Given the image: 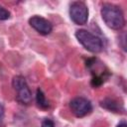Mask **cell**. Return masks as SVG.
Segmentation results:
<instances>
[{"instance_id":"6da1fadb","label":"cell","mask_w":127,"mask_h":127,"mask_svg":"<svg viewBox=\"0 0 127 127\" xmlns=\"http://www.w3.org/2000/svg\"><path fill=\"white\" fill-rule=\"evenodd\" d=\"M101 17L109 28L113 30H120L125 25V18L123 11L117 5L111 3H104L101 6Z\"/></svg>"},{"instance_id":"7a4b0ae2","label":"cell","mask_w":127,"mask_h":127,"mask_svg":"<svg viewBox=\"0 0 127 127\" xmlns=\"http://www.w3.org/2000/svg\"><path fill=\"white\" fill-rule=\"evenodd\" d=\"M75 38L83 46L84 49H86L91 53H99L103 49L102 40L96 35L86 30H83V29L77 30L75 32Z\"/></svg>"},{"instance_id":"3957f363","label":"cell","mask_w":127,"mask_h":127,"mask_svg":"<svg viewBox=\"0 0 127 127\" xmlns=\"http://www.w3.org/2000/svg\"><path fill=\"white\" fill-rule=\"evenodd\" d=\"M12 86L17 92V100L21 104L28 105L32 102V92L24 76L16 75L12 79Z\"/></svg>"},{"instance_id":"277c9868","label":"cell","mask_w":127,"mask_h":127,"mask_svg":"<svg viewBox=\"0 0 127 127\" xmlns=\"http://www.w3.org/2000/svg\"><path fill=\"white\" fill-rule=\"evenodd\" d=\"M88 7L82 1H75L69 6V17L76 25H84L88 20Z\"/></svg>"},{"instance_id":"5b68a950","label":"cell","mask_w":127,"mask_h":127,"mask_svg":"<svg viewBox=\"0 0 127 127\" xmlns=\"http://www.w3.org/2000/svg\"><path fill=\"white\" fill-rule=\"evenodd\" d=\"M69 108L71 112L78 118L84 117L92 110L90 101L84 97H74L69 102Z\"/></svg>"},{"instance_id":"8992f818","label":"cell","mask_w":127,"mask_h":127,"mask_svg":"<svg viewBox=\"0 0 127 127\" xmlns=\"http://www.w3.org/2000/svg\"><path fill=\"white\" fill-rule=\"evenodd\" d=\"M29 24L33 29H35L41 35H49L53 31L52 23L42 16H38V15L32 16L29 19Z\"/></svg>"},{"instance_id":"52a82bcc","label":"cell","mask_w":127,"mask_h":127,"mask_svg":"<svg viewBox=\"0 0 127 127\" xmlns=\"http://www.w3.org/2000/svg\"><path fill=\"white\" fill-rule=\"evenodd\" d=\"M100 106L110 112H114V113L124 112V108L122 104L113 98H104L103 100L100 101Z\"/></svg>"},{"instance_id":"ba28073f","label":"cell","mask_w":127,"mask_h":127,"mask_svg":"<svg viewBox=\"0 0 127 127\" xmlns=\"http://www.w3.org/2000/svg\"><path fill=\"white\" fill-rule=\"evenodd\" d=\"M36 102H37V105L40 108H42V109H47V108L50 107L49 101L47 100L46 95H45V93L43 92V90L41 88L37 89V92H36Z\"/></svg>"},{"instance_id":"9c48e42d","label":"cell","mask_w":127,"mask_h":127,"mask_svg":"<svg viewBox=\"0 0 127 127\" xmlns=\"http://www.w3.org/2000/svg\"><path fill=\"white\" fill-rule=\"evenodd\" d=\"M10 16H11L10 12H9L6 8H4L3 6L0 5V21L7 20V19L10 18Z\"/></svg>"},{"instance_id":"30bf717a","label":"cell","mask_w":127,"mask_h":127,"mask_svg":"<svg viewBox=\"0 0 127 127\" xmlns=\"http://www.w3.org/2000/svg\"><path fill=\"white\" fill-rule=\"evenodd\" d=\"M41 127H55V124H54L53 120H51L49 118H46V119L43 120Z\"/></svg>"},{"instance_id":"8fae6325","label":"cell","mask_w":127,"mask_h":127,"mask_svg":"<svg viewBox=\"0 0 127 127\" xmlns=\"http://www.w3.org/2000/svg\"><path fill=\"white\" fill-rule=\"evenodd\" d=\"M3 120H4V106L0 102V125H2Z\"/></svg>"},{"instance_id":"7c38bea8","label":"cell","mask_w":127,"mask_h":127,"mask_svg":"<svg viewBox=\"0 0 127 127\" xmlns=\"http://www.w3.org/2000/svg\"><path fill=\"white\" fill-rule=\"evenodd\" d=\"M116 127H127V124H126V122H125L124 120H122L121 122H119V123L117 124Z\"/></svg>"}]
</instances>
